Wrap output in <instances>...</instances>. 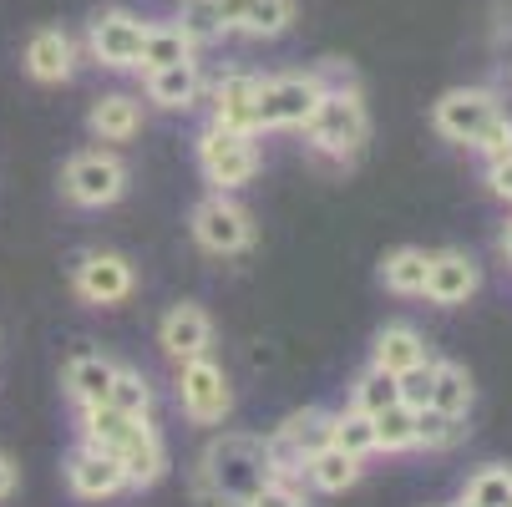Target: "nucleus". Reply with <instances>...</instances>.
<instances>
[{"mask_svg": "<svg viewBox=\"0 0 512 507\" xmlns=\"http://www.w3.org/2000/svg\"><path fill=\"white\" fill-rule=\"evenodd\" d=\"M274 477L269 467V442L259 437H218L193 477V502L198 507H249V497Z\"/></svg>", "mask_w": 512, "mask_h": 507, "instance_id": "obj_1", "label": "nucleus"}, {"mask_svg": "<svg viewBox=\"0 0 512 507\" xmlns=\"http://www.w3.org/2000/svg\"><path fill=\"white\" fill-rule=\"evenodd\" d=\"M305 132H310L315 148L330 153V158H350V153H360V142L371 137V117H365L360 92H355V87H345V92H325Z\"/></svg>", "mask_w": 512, "mask_h": 507, "instance_id": "obj_2", "label": "nucleus"}, {"mask_svg": "<svg viewBox=\"0 0 512 507\" xmlns=\"http://www.w3.org/2000/svg\"><path fill=\"white\" fill-rule=\"evenodd\" d=\"M335 442V411H320V406H305V411H295L289 416L274 437H269V467H274V477H295V472H305V462L320 452V447H330Z\"/></svg>", "mask_w": 512, "mask_h": 507, "instance_id": "obj_3", "label": "nucleus"}, {"mask_svg": "<svg viewBox=\"0 0 512 507\" xmlns=\"http://www.w3.org/2000/svg\"><path fill=\"white\" fill-rule=\"evenodd\" d=\"M325 87L315 71H289V77H269L259 82V132H274V127H310L315 107H320Z\"/></svg>", "mask_w": 512, "mask_h": 507, "instance_id": "obj_4", "label": "nucleus"}, {"mask_svg": "<svg viewBox=\"0 0 512 507\" xmlns=\"http://www.w3.org/2000/svg\"><path fill=\"white\" fill-rule=\"evenodd\" d=\"M198 168H203V178L208 183H218V188H244L249 178H254V168H259V153H254V137L249 132H229V127H203V137H198Z\"/></svg>", "mask_w": 512, "mask_h": 507, "instance_id": "obj_5", "label": "nucleus"}, {"mask_svg": "<svg viewBox=\"0 0 512 507\" xmlns=\"http://www.w3.org/2000/svg\"><path fill=\"white\" fill-rule=\"evenodd\" d=\"M178 401H183V411L198 426H213V421L229 416L234 391H229V376L218 371L208 355H193V360H183V371H178Z\"/></svg>", "mask_w": 512, "mask_h": 507, "instance_id": "obj_6", "label": "nucleus"}, {"mask_svg": "<svg viewBox=\"0 0 512 507\" xmlns=\"http://www.w3.org/2000/svg\"><path fill=\"white\" fill-rule=\"evenodd\" d=\"M142 36H148V21H142V16H132V11H102V16H92L87 51H92L97 66L132 71L137 56H142Z\"/></svg>", "mask_w": 512, "mask_h": 507, "instance_id": "obj_7", "label": "nucleus"}, {"mask_svg": "<svg viewBox=\"0 0 512 507\" xmlns=\"http://www.w3.org/2000/svg\"><path fill=\"white\" fill-rule=\"evenodd\" d=\"M502 107H497V92H487V87H457V92H447L442 102L431 107V122H436V132H442L447 142H472L482 137V127L497 117Z\"/></svg>", "mask_w": 512, "mask_h": 507, "instance_id": "obj_8", "label": "nucleus"}, {"mask_svg": "<svg viewBox=\"0 0 512 507\" xmlns=\"http://www.w3.org/2000/svg\"><path fill=\"white\" fill-rule=\"evenodd\" d=\"M193 234H198V244H203L208 254H239V249H249L254 224H249V213H244L234 198L213 193V198H203V203L193 208Z\"/></svg>", "mask_w": 512, "mask_h": 507, "instance_id": "obj_9", "label": "nucleus"}, {"mask_svg": "<svg viewBox=\"0 0 512 507\" xmlns=\"http://www.w3.org/2000/svg\"><path fill=\"white\" fill-rule=\"evenodd\" d=\"M122 188H127V168L107 153H82L66 163V198L82 208H107L122 198Z\"/></svg>", "mask_w": 512, "mask_h": 507, "instance_id": "obj_10", "label": "nucleus"}, {"mask_svg": "<svg viewBox=\"0 0 512 507\" xmlns=\"http://www.w3.org/2000/svg\"><path fill=\"white\" fill-rule=\"evenodd\" d=\"M218 6V21L224 31H239V36H284L295 26V0H213Z\"/></svg>", "mask_w": 512, "mask_h": 507, "instance_id": "obj_11", "label": "nucleus"}, {"mask_svg": "<svg viewBox=\"0 0 512 507\" xmlns=\"http://www.w3.org/2000/svg\"><path fill=\"white\" fill-rule=\"evenodd\" d=\"M254 112H259V77H249V71H229V77L213 87V127L254 137L259 132Z\"/></svg>", "mask_w": 512, "mask_h": 507, "instance_id": "obj_12", "label": "nucleus"}, {"mask_svg": "<svg viewBox=\"0 0 512 507\" xmlns=\"http://www.w3.org/2000/svg\"><path fill=\"white\" fill-rule=\"evenodd\" d=\"M66 482H71V492L77 497H112V492H122L127 487V472H122V462L112 457V452H97V447H87L82 442V452H71V462H66Z\"/></svg>", "mask_w": 512, "mask_h": 507, "instance_id": "obj_13", "label": "nucleus"}, {"mask_svg": "<svg viewBox=\"0 0 512 507\" xmlns=\"http://www.w3.org/2000/svg\"><path fill=\"white\" fill-rule=\"evenodd\" d=\"M77 289L92 305H117V300L132 295V264L117 259V254H87L77 264Z\"/></svg>", "mask_w": 512, "mask_h": 507, "instance_id": "obj_14", "label": "nucleus"}, {"mask_svg": "<svg viewBox=\"0 0 512 507\" xmlns=\"http://www.w3.org/2000/svg\"><path fill=\"white\" fill-rule=\"evenodd\" d=\"M472 289H477V264H472V254H462V249L431 254V264H426V295H431L436 305H462Z\"/></svg>", "mask_w": 512, "mask_h": 507, "instance_id": "obj_15", "label": "nucleus"}, {"mask_svg": "<svg viewBox=\"0 0 512 507\" xmlns=\"http://www.w3.org/2000/svg\"><path fill=\"white\" fill-rule=\"evenodd\" d=\"M158 340H163V350L178 360H193V355H203L208 350V340H213V325H208V315L198 310V305H173L168 315H163V330H158Z\"/></svg>", "mask_w": 512, "mask_h": 507, "instance_id": "obj_16", "label": "nucleus"}, {"mask_svg": "<svg viewBox=\"0 0 512 507\" xmlns=\"http://www.w3.org/2000/svg\"><path fill=\"white\" fill-rule=\"evenodd\" d=\"M71 66H77V46H71L66 31L41 26V31L26 41V71H31L36 82H66Z\"/></svg>", "mask_w": 512, "mask_h": 507, "instance_id": "obj_17", "label": "nucleus"}, {"mask_svg": "<svg viewBox=\"0 0 512 507\" xmlns=\"http://www.w3.org/2000/svg\"><path fill=\"white\" fill-rule=\"evenodd\" d=\"M148 426V416H127V411H117V406H107V401H97V406H87V426H82V437H87V447H97V452H122L137 431Z\"/></svg>", "mask_w": 512, "mask_h": 507, "instance_id": "obj_18", "label": "nucleus"}, {"mask_svg": "<svg viewBox=\"0 0 512 507\" xmlns=\"http://www.w3.org/2000/svg\"><path fill=\"white\" fill-rule=\"evenodd\" d=\"M203 92V77H198V61H178V66H158L148 71V102L178 112V107H193Z\"/></svg>", "mask_w": 512, "mask_h": 507, "instance_id": "obj_19", "label": "nucleus"}, {"mask_svg": "<svg viewBox=\"0 0 512 507\" xmlns=\"http://www.w3.org/2000/svg\"><path fill=\"white\" fill-rule=\"evenodd\" d=\"M117 462H122V472H127V487H153V482L163 477V467H168L158 431H153V426H142L137 437L117 452Z\"/></svg>", "mask_w": 512, "mask_h": 507, "instance_id": "obj_20", "label": "nucleus"}, {"mask_svg": "<svg viewBox=\"0 0 512 507\" xmlns=\"http://www.w3.org/2000/svg\"><path fill=\"white\" fill-rule=\"evenodd\" d=\"M92 132L102 137V142H127L137 127H142V107H137V97H127V92H107V97H97L92 102Z\"/></svg>", "mask_w": 512, "mask_h": 507, "instance_id": "obj_21", "label": "nucleus"}, {"mask_svg": "<svg viewBox=\"0 0 512 507\" xmlns=\"http://www.w3.org/2000/svg\"><path fill=\"white\" fill-rule=\"evenodd\" d=\"M112 376H117V366H112V360H102V355H71V360H66V391L77 396L82 406L107 401Z\"/></svg>", "mask_w": 512, "mask_h": 507, "instance_id": "obj_22", "label": "nucleus"}, {"mask_svg": "<svg viewBox=\"0 0 512 507\" xmlns=\"http://www.w3.org/2000/svg\"><path fill=\"white\" fill-rule=\"evenodd\" d=\"M416 360H426V340H421L411 325H386V330L376 335V366H381V371L401 376V371L416 366Z\"/></svg>", "mask_w": 512, "mask_h": 507, "instance_id": "obj_23", "label": "nucleus"}, {"mask_svg": "<svg viewBox=\"0 0 512 507\" xmlns=\"http://www.w3.org/2000/svg\"><path fill=\"white\" fill-rule=\"evenodd\" d=\"M305 472H310V482H315L320 492H345V487L360 482V457H350V452H340V447L330 442V447H320V452L305 462Z\"/></svg>", "mask_w": 512, "mask_h": 507, "instance_id": "obj_24", "label": "nucleus"}, {"mask_svg": "<svg viewBox=\"0 0 512 507\" xmlns=\"http://www.w3.org/2000/svg\"><path fill=\"white\" fill-rule=\"evenodd\" d=\"M178 61H193V41H188L178 26H148L137 66H142V71H158V66H178Z\"/></svg>", "mask_w": 512, "mask_h": 507, "instance_id": "obj_25", "label": "nucleus"}, {"mask_svg": "<svg viewBox=\"0 0 512 507\" xmlns=\"http://www.w3.org/2000/svg\"><path fill=\"white\" fill-rule=\"evenodd\" d=\"M431 406L447 411V416H467V406H472V376L462 366H452V360H442L436 376H431Z\"/></svg>", "mask_w": 512, "mask_h": 507, "instance_id": "obj_26", "label": "nucleus"}, {"mask_svg": "<svg viewBox=\"0 0 512 507\" xmlns=\"http://www.w3.org/2000/svg\"><path fill=\"white\" fill-rule=\"evenodd\" d=\"M426 264H431V254L396 249V254H386L381 279H386V289H396V295H426Z\"/></svg>", "mask_w": 512, "mask_h": 507, "instance_id": "obj_27", "label": "nucleus"}, {"mask_svg": "<svg viewBox=\"0 0 512 507\" xmlns=\"http://www.w3.org/2000/svg\"><path fill=\"white\" fill-rule=\"evenodd\" d=\"M371 421H376V452H406V447H416V411L406 401L376 411Z\"/></svg>", "mask_w": 512, "mask_h": 507, "instance_id": "obj_28", "label": "nucleus"}, {"mask_svg": "<svg viewBox=\"0 0 512 507\" xmlns=\"http://www.w3.org/2000/svg\"><path fill=\"white\" fill-rule=\"evenodd\" d=\"M462 431H467L462 416H447V411H436V406H421V411H416V447H426V452L457 447Z\"/></svg>", "mask_w": 512, "mask_h": 507, "instance_id": "obj_29", "label": "nucleus"}, {"mask_svg": "<svg viewBox=\"0 0 512 507\" xmlns=\"http://www.w3.org/2000/svg\"><path fill=\"white\" fill-rule=\"evenodd\" d=\"M335 447L350 452V457H371L376 452V421L365 416V411H340L335 416Z\"/></svg>", "mask_w": 512, "mask_h": 507, "instance_id": "obj_30", "label": "nucleus"}, {"mask_svg": "<svg viewBox=\"0 0 512 507\" xmlns=\"http://www.w3.org/2000/svg\"><path fill=\"white\" fill-rule=\"evenodd\" d=\"M401 401V391H396V376L391 371H381V366H371L360 381H355V411H365V416H376V411H386V406H396Z\"/></svg>", "mask_w": 512, "mask_h": 507, "instance_id": "obj_31", "label": "nucleus"}, {"mask_svg": "<svg viewBox=\"0 0 512 507\" xmlns=\"http://www.w3.org/2000/svg\"><path fill=\"white\" fill-rule=\"evenodd\" d=\"M178 31L193 41V46H208L224 36V21H218V6L213 0H183V11H178Z\"/></svg>", "mask_w": 512, "mask_h": 507, "instance_id": "obj_32", "label": "nucleus"}, {"mask_svg": "<svg viewBox=\"0 0 512 507\" xmlns=\"http://www.w3.org/2000/svg\"><path fill=\"white\" fill-rule=\"evenodd\" d=\"M467 497L477 507H512V467H482L467 482Z\"/></svg>", "mask_w": 512, "mask_h": 507, "instance_id": "obj_33", "label": "nucleus"}, {"mask_svg": "<svg viewBox=\"0 0 512 507\" xmlns=\"http://www.w3.org/2000/svg\"><path fill=\"white\" fill-rule=\"evenodd\" d=\"M107 406H117V411H127V416H148L153 391H148V381H142L137 371H117V376H112V391H107Z\"/></svg>", "mask_w": 512, "mask_h": 507, "instance_id": "obj_34", "label": "nucleus"}, {"mask_svg": "<svg viewBox=\"0 0 512 507\" xmlns=\"http://www.w3.org/2000/svg\"><path fill=\"white\" fill-rule=\"evenodd\" d=\"M431 376H436L431 360H416L411 371H401V376H396V391H401V401H406L411 411L431 406Z\"/></svg>", "mask_w": 512, "mask_h": 507, "instance_id": "obj_35", "label": "nucleus"}, {"mask_svg": "<svg viewBox=\"0 0 512 507\" xmlns=\"http://www.w3.org/2000/svg\"><path fill=\"white\" fill-rule=\"evenodd\" d=\"M472 148H477L487 163H502V158H512V117H507V112H497V117L482 127V137L472 142Z\"/></svg>", "mask_w": 512, "mask_h": 507, "instance_id": "obj_36", "label": "nucleus"}, {"mask_svg": "<svg viewBox=\"0 0 512 507\" xmlns=\"http://www.w3.org/2000/svg\"><path fill=\"white\" fill-rule=\"evenodd\" d=\"M249 507H305V497H300L295 487H289L284 477H269V482L249 497Z\"/></svg>", "mask_w": 512, "mask_h": 507, "instance_id": "obj_37", "label": "nucleus"}, {"mask_svg": "<svg viewBox=\"0 0 512 507\" xmlns=\"http://www.w3.org/2000/svg\"><path fill=\"white\" fill-rule=\"evenodd\" d=\"M492 193L512 203V158H502V163H492Z\"/></svg>", "mask_w": 512, "mask_h": 507, "instance_id": "obj_38", "label": "nucleus"}, {"mask_svg": "<svg viewBox=\"0 0 512 507\" xmlns=\"http://www.w3.org/2000/svg\"><path fill=\"white\" fill-rule=\"evenodd\" d=\"M11 487H16V462L0 452V497H11Z\"/></svg>", "mask_w": 512, "mask_h": 507, "instance_id": "obj_39", "label": "nucleus"}, {"mask_svg": "<svg viewBox=\"0 0 512 507\" xmlns=\"http://www.w3.org/2000/svg\"><path fill=\"white\" fill-rule=\"evenodd\" d=\"M502 254H507V259H512V224H507V229H502Z\"/></svg>", "mask_w": 512, "mask_h": 507, "instance_id": "obj_40", "label": "nucleus"}, {"mask_svg": "<svg viewBox=\"0 0 512 507\" xmlns=\"http://www.w3.org/2000/svg\"><path fill=\"white\" fill-rule=\"evenodd\" d=\"M452 507H477V502H472V497H457V502H452Z\"/></svg>", "mask_w": 512, "mask_h": 507, "instance_id": "obj_41", "label": "nucleus"}]
</instances>
